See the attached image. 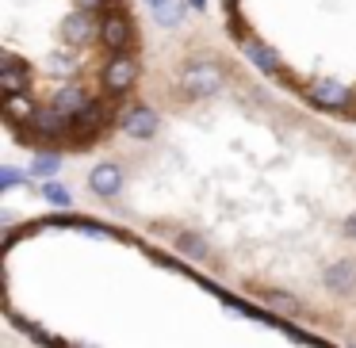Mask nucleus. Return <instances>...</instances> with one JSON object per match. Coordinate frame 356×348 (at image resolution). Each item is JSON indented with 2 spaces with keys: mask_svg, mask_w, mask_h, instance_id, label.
Wrapping results in <instances>:
<instances>
[{
  "mask_svg": "<svg viewBox=\"0 0 356 348\" xmlns=\"http://www.w3.org/2000/svg\"><path fill=\"white\" fill-rule=\"evenodd\" d=\"M154 19L138 0H0V108L19 149L54 169L92 157L138 103Z\"/></svg>",
  "mask_w": 356,
  "mask_h": 348,
  "instance_id": "obj_2",
  "label": "nucleus"
},
{
  "mask_svg": "<svg viewBox=\"0 0 356 348\" xmlns=\"http://www.w3.org/2000/svg\"><path fill=\"white\" fill-rule=\"evenodd\" d=\"M211 19L257 77L356 126V0H211Z\"/></svg>",
  "mask_w": 356,
  "mask_h": 348,
  "instance_id": "obj_3",
  "label": "nucleus"
},
{
  "mask_svg": "<svg viewBox=\"0 0 356 348\" xmlns=\"http://www.w3.org/2000/svg\"><path fill=\"white\" fill-rule=\"evenodd\" d=\"M92 157L96 203L356 345V138L257 77L211 12L154 27L138 103Z\"/></svg>",
  "mask_w": 356,
  "mask_h": 348,
  "instance_id": "obj_1",
  "label": "nucleus"
}]
</instances>
